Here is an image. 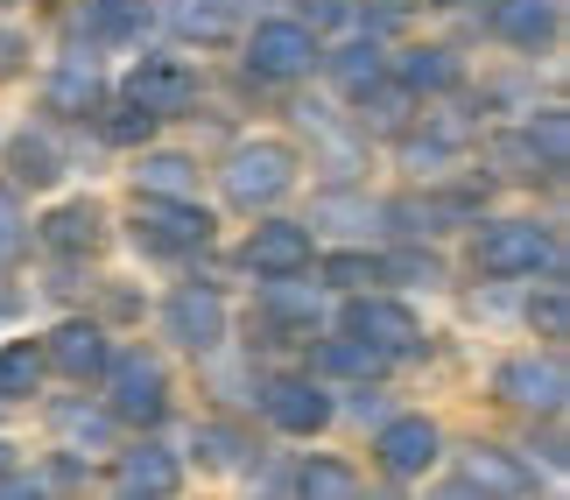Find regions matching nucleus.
Returning <instances> with one entry per match:
<instances>
[{"instance_id":"1","label":"nucleus","mask_w":570,"mask_h":500,"mask_svg":"<svg viewBox=\"0 0 570 500\" xmlns=\"http://www.w3.org/2000/svg\"><path fill=\"white\" fill-rule=\"evenodd\" d=\"M296 169H303V156L289 141H275V135H254V141H239L233 156H226V169H218V190H226V205L233 212H275L282 198L296 190Z\"/></svg>"},{"instance_id":"2","label":"nucleus","mask_w":570,"mask_h":500,"mask_svg":"<svg viewBox=\"0 0 570 500\" xmlns=\"http://www.w3.org/2000/svg\"><path fill=\"white\" fill-rule=\"evenodd\" d=\"M99 388H106V409H114L120 423H135V430H156L169 416V366H163V353H148V345L106 353Z\"/></svg>"},{"instance_id":"3","label":"nucleus","mask_w":570,"mask_h":500,"mask_svg":"<svg viewBox=\"0 0 570 500\" xmlns=\"http://www.w3.org/2000/svg\"><path fill=\"white\" fill-rule=\"evenodd\" d=\"M472 268L493 275V282L550 275L557 268V226H542V219H487L472 233Z\"/></svg>"},{"instance_id":"4","label":"nucleus","mask_w":570,"mask_h":500,"mask_svg":"<svg viewBox=\"0 0 570 500\" xmlns=\"http://www.w3.org/2000/svg\"><path fill=\"white\" fill-rule=\"evenodd\" d=\"M127 241L156 261H184V254H205L212 247V212L197 198H135V226Z\"/></svg>"},{"instance_id":"5","label":"nucleus","mask_w":570,"mask_h":500,"mask_svg":"<svg viewBox=\"0 0 570 500\" xmlns=\"http://www.w3.org/2000/svg\"><path fill=\"white\" fill-rule=\"evenodd\" d=\"M247 71L254 78H268V85H296V78H311L317 63H324V42L317 29H303L296 14H282V21H254L247 36Z\"/></svg>"},{"instance_id":"6","label":"nucleus","mask_w":570,"mask_h":500,"mask_svg":"<svg viewBox=\"0 0 570 500\" xmlns=\"http://www.w3.org/2000/svg\"><path fill=\"white\" fill-rule=\"evenodd\" d=\"M338 332H353V339H366V345H381L387 360L423 353V317H415L402 296H381V290H353V296H345Z\"/></svg>"},{"instance_id":"7","label":"nucleus","mask_w":570,"mask_h":500,"mask_svg":"<svg viewBox=\"0 0 570 500\" xmlns=\"http://www.w3.org/2000/svg\"><path fill=\"white\" fill-rule=\"evenodd\" d=\"M493 395L508 409H529V416H557L563 395H570V374L557 353H514L493 366Z\"/></svg>"},{"instance_id":"8","label":"nucleus","mask_w":570,"mask_h":500,"mask_svg":"<svg viewBox=\"0 0 570 500\" xmlns=\"http://www.w3.org/2000/svg\"><path fill=\"white\" fill-rule=\"evenodd\" d=\"M444 493H479V500H529L535 493V465H521L508 444H465L458 472L444 480Z\"/></svg>"},{"instance_id":"9","label":"nucleus","mask_w":570,"mask_h":500,"mask_svg":"<svg viewBox=\"0 0 570 500\" xmlns=\"http://www.w3.org/2000/svg\"><path fill=\"white\" fill-rule=\"evenodd\" d=\"M436 459H444V430H436L430 416H387L374 430V465H381V480H394V487L423 480Z\"/></svg>"},{"instance_id":"10","label":"nucleus","mask_w":570,"mask_h":500,"mask_svg":"<svg viewBox=\"0 0 570 500\" xmlns=\"http://www.w3.org/2000/svg\"><path fill=\"white\" fill-rule=\"evenodd\" d=\"M163 332L184 345V353H218L226 345V296L212 282H177L163 296Z\"/></svg>"},{"instance_id":"11","label":"nucleus","mask_w":570,"mask_h":500,"mask_svg":"<svg viewBox=\"0 0 570 500\" xmlns=\"http://www.w3.org/2000/svg\"><path fill=\"white\" fill-rule=\"evenodd\" d=\"M261 416H268L282 438H317L332 423V388L317 374H275L261 381Z\"/></svg>"},{"instance_id":"12","label":"nucleus","mask_w":570,"mask_h":500,"mask_svg":"<svg viewBox=\"0 0 570 500\" xmlns=\"http://www.w3.org/2000/svg\"><path fill=\"white\" fill-rule=\"evenodd\" d=\"M254 21V0H163V29L197 50H218V42H239Z\"/></svg>"},{"instance_id":"13","label":"nucleus","mask_w":570,"mask_h":500,"mask_svg":"<svg viewBox=\"0 0 570 500\" xmlns=\"http://www.w3.org/2000/svg\"><path fill=\"white\" fill-rule=\"evenodd\" d=\"M120 92L135 99V106H148L156 120H184L205 85H197V71H190V63H177V57H141L135 71H127Z\"/></svg>"},{"instance_id":"14","label":"nucleus","mask_w":570,"mask_h":500,"mask_svg":"<svg viewBox=\"0 0 570 500\" xmlns=\"http://www.w3.org/2000/svg\"><path fill=\"white\" fill-rule=\"evenodd\" d=\"M184 487V459L169 444H156V438H141V444H114V493L120 500H169Z\"/></svg>"},{"instance_id":"15","label":"nucleus","mask_w":570,"mask_h":500,"mask_svg":"<svg viewBox=\"0 0 570 500\" xmlns=\"http://www.w3.org/2000/svg\"><path fill=\"white\" fill-rule=\"evenodd\" d=\"M99 99H106V71H99L92 42H85V50H63V57H57V71H50V85H42V114H57V120H85Z\"/></svg>"},{"instance_id":"16","label":"nucleus","mask_w":570,"mask_h":500,"mask_svg":"<svg viewBox=\"0 0 570 500\" xmlns=\"http://www.w3.org/2000/svg\"><path fill=\"white\" fill-rule=\"evenodd\" d=\"M261 317H268L282 339H317L324 290H317V282H303V268L296 275H261Z\"/></svg>"},{"instance_id":"17","label":"nucleus","mask_w":570,"mask_h":500,"mask_svg":"<svg viewBox=\"0 0 570 500\" xmlns=\"http://www.w3.org/2000/svg\"><path fill=\"white\" fill-rule=\"evenodd\" d=\"M311 226H296V219H261L247 241H239V268L247 275H296V268H311Z\"/></svg>"},{"instance_id":"18","label":"nucleus","mask_w":570,"mask_h":500,"mask_svg":"<svg viewBox=\"0 0 570 500\" xmlns=\"http://www.w3.org/2000/svg\"><path fill=\"white\" fill-rule=\"evenodd\" d=\"M36 241L50 247L57 261H92L106 247V205L99 198H63L50 219L36 226Z\"/></svg>"},{"instance_id":"19","label":"nucleus","mask_w":570,"mask_h":500,"mask_svg":"<svg viewBox=\"0 0 570 500\" xmlns=\"http://www.w3.org/2000/svg\"><path fill=\"white\" fill-rule=\"evenodd\" d=\"M387 78L402 85L409 99H436V92H458V85H465V57L444 50V42H409V50L387 63Z\"/></svg>"},{"instance_id":"20","label":"nucleus","mask_w":570,"mask_h":500,"mask_svg":"<svg viewBox=\"0 0 570 500\" xmlns=\"http://www.w3.org/2000/svg\"><path fill=\"white\" fill-rule=\"evenodd\" d=\"M487 29L508 42V50H550L557 29H563V0H493V14H487Z\"/></svg>"},{"instance_id":"21","label":"nucleus","mask_w":570,"mask_h":500,"mask_svg":"<svg viewBox=\"0 0 570 500\" xmlns=\"http://www.w3.org/2000/svg\"><path fill=\"white\" fill-rule=\"evenodd\" d=\"M106 353H114V345H106V332H99L92 317H63L57 332L42 339V366H57L63 381H99Z\"/></svg>"},{"instance_id":"22","label":"nucleus","mask_w":570,"mask_h":500,"mask_svg":"<svg viewBox=\"0 0 570 500\" xmlns=\"http://www.w3.org/2000/svg\"><path fill=\"white\" fill-rule=\"evenodd\" d=\"M50 430H57V444L63 451H114L120 444V416L106 402H78V395H57L50 402Z\"/></svg>"},{"instance_id":"23","label":"nucleus","mask_w":570,"mask_h":500,"mask_svg":"<svg viewBox=\"0 0 570 500\" xmlns=\"http://www.w3.org/2000/svg\"><path fill=\"white\" fill-rule=\"evenodd\" d=\"M387 366H394V360L381 353V345H366V339H353V332L324 339L317 353H311V374H317V381H353V388H366V381H381Z\"/></svg>"},{"instance_id":"24","label":"nucleus","mask_w":570,"mask_h":500,"mask_svg":"<svg viewBox=\"0 0 570 500\" xmlns=\"http://www.w3.org/2000/svg\"><path fill=\"white\" fill-rule=\"evenodd\" d=\"M8 169H14V184L50 190V184L63 177V169H71V156H63L57 127H21V135L8 141Z\"/></svg>"},{"instance_id":"25","label":"nucleus","mask_w":570,"mask_h":500,"mask_svg":"<svg viewBox=\"0 0 570 500\" xmlns=\"http://www.w3.org/2000/svg\"><path fill=\"white\" fill-rule=\"evenodd\" d=\"M135 198H197V156H184V148H135Z\"/></svg>"},{"instance_id":"26","label":"nucleus","mask_w":570,"mask_h":500,"mask_svg":"<svg viewBox=\"0 0 570 500\" xmlns=\"http://www.w3.org/2000/svg\"><path fill=\"white\" fill-rule=\"evenodd\" d=\"M92 127H99V141H106V148H148L163 120L148 114V106H135L127 92H106V99L92 106Z\"/></svg>"},{"instance_id":"27","label":"nucleus","mask_w":570,"mask_h":500,"mask_svg":"<svg viewBox=\"0 0 570 500\" xmlns=\"http://www.w3.org/2000/svg\"><path fill=\"white\" fill-rule=\"evenodd\" d=\"M487 163H493L508 184H557V177H563V169L529 141V127H514V135H493V141H487Z\"/></svg>"},{"instance_id":"28","label":"nucleus","mask_w":570,"mask_h":500,"mask_svg":"<svg viewBox=\"0 0 570 500\" xmlns=\"http://www.w3.org/2000/svg\"><path fill=\"white\" fill-rule=\"evenodd\" d=\"M332 63V85L345 99H374L381 85H387V57H381V42H345L338 57H324Z\"/></svg>"},{"instance_id":"29","label":"nucleus","mask_w":570,"mask_h":500,"mask_svg":"<svg viewBox=\"0 0 570 500\" xmlns=\"http://www.w3.org/2000/svg\"><path fill=\"white\" fill-rule=\"evenodd\" d=\"M303 500H353L366 480H360V472L353 465H345V459H324V451H311V459H303L296 465V480H289Z\"/></svg>"},{"instance_id":"30","label":"nucleus","mask_w":570,"mask_h":500,"mask_svg":"<svg viewBox=\"0 0 570 500\" xmlns=\"http://www.w3.org/2000/svg\"><path fill=\"white\" fill-rule=\"evenodd\" d=\"M36 388H42V345H29V339L0 345V409H8V402H29Z\"/></svg>"},{"instance_id":"31","label":"nucleus","mask_w":570,"mask_h":500,"mask_svg":"<svg viewBox=\"0 0 570 500\" xmlns=\"http://www.w3.org/2000/svg\"><path fill=\"white\" fill-rule=\"evenodd\" d=\"M381 219V205L366 190H324L317 198V226H338V233H366Z\"/></svg>"},{"instance_id":"32","label":"nucleus","mask_w":570,"mask_h":500,"mask_svg":"<svg viewBox=\"0 0 570 500\" xmlns=\"http://www.w3.org/2000/svg\"><path fill=\"white\" fill-rule=\"evenodd\" d=\"M190 451H197V459H205V465H247V430H233V423H197L190 430Z\"/></svg>"},{"instance_id":"33","label":"nucleus","mask_w":570,"mask_h":500,"mask_svg":"<svg viewBox=\"0 0 570 500\" xmlns=\"http://www.w3.org/2000/svg\"><path fill=\"white\" fill-rule=\"evenodd\" d=\"M529 324H535L542 339H570V290L557 282V268H550V282L529 296Z\"/></svg>"},{"instance_id":"34","label":"nucleus","mask_w":570,"mask_h":500,"mask_svg":"<svg viewBox=\"0 0 570 500\" xmlns=\"http://www.w3.org/2000/svg\"><path fill=\"white\" fill-rule=\"evenodd\" d=\"M381 282H423V290H436V282H444V261L430 247H394V254H381Z\"/></svg>"},{"instance_id":"35","label":"nucleus","mask_w":570,"mask_h":500,"mask_svg":"<svg viewBox=\"0 0 570 500\" xmlns=\"http://www.w3.org/2000/svg\"><path fill=\"white\" fill-rule=\"evenodd\" d=\"M324 282H332V290H374L381 282V254H360V247H338L332 261H324Z\"/></svg>"},{"instance_id":"36","label":"nucleus","mask_w":570,"mask_h":500,"mask_svg":"<svg viewBox=\"0 0 570 500\" xmlns=\"http://www.w3.org/2000/svg\"><path fill=\"white\" fill-rule=\"evenodd\" d=\"M529 141L542 148V156H550L557 169L570 163V120H563V106H542V114L529 120Z\"/></svg>"},{"instance_id":"37","label":"nucleus","mask_w":570,"mask_h":500,"mask_svg":"<svg viewBox=\"0 0 570 500\" xmlns=\"http://www.w3.org/2000/svg\"><path fill=\"white\" fill-rule=\"evenodd\" d=\"M29 247V219H21V205H14V190H0V268Z\"/></svg>"},{"instance_id":"38","label":"nucleus","mask_w":570,"mask_h":500,"mask_svg":"<svg viewBox=\"0 0 570 500\" xmlns=\"http://www.w3.org/2000/svg\"><path fill=\"white\" fill-rule=\"evenodd\" d=\"M36 487H63V493H78V487H92V472H85L78 465V451H63V459L50 465V472H42V480Z\"/></svg>"},{"instance_id":"39","label":"nucleus","mask_w":570,"mask_h":500,"mask_svg":"<svg viewBox=\"0 0 570 500\" xmlns=\"http://www.w3.org/2000/svg\"><path fill=\"white\" fill-rule=\"evenodd\" d=\"M296 21H303V29H338V21H345V0H303Z\"/></svg>"},{"instance_id":"40","label":"nucleus","mask_w":570,"mask_h":500,"mask_svg":"<svg viewBox=\"0 0 570 500\" xmlns=\"http://www.w3.org/2000/svg\"><path fill=\"white\" fill-rule=\"evenodd\" d=\"M14 63H21V36L0 29V78H14Z\"/></svg>"},{"instance_id":"41","label":"nucleus","mask_w":570,"mask_h":500,"mask_svg":"<svg viewBox=\"0 0 570 500\" xmlns=\"http://www.w3.org/2000/svg\"><path fill=\"white\" fill-rule=\"evenodd\" d=\"M0 472H14V444L8 438H0Z\"/></svg>"},{"instance_id":"42","label":"nucleus","mask_w":570,"mask_h":500,"mask_svg":"<svg viewBox=\"0 0 570 500\" xmlns=\"http://www.w3.org/2000/svg\"><path fill=\"white\" fill-rule=\"evenodd\" d=\"M14 311V290H0V317H8Z\"/></svg>"},{"instance_id":"43","label":"nucleus","mask_w":570,"mask_h":500,"mask_svg":"<svg viewBox=\"0 0 570 500\" xmlns=\"http://www.w3.org/2000/svg\"><path fill=\"white\" fill-rule=\"evenodd\" d=\"M444 8H451V0H444Z\"/></svg>"}]
</instances>
